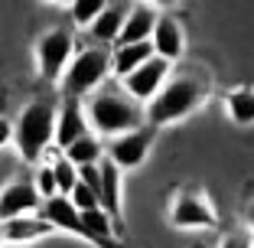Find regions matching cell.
Listing matches in <instances>:
<instances>
[{"label":"cell","instance_id":"obj_8","mask_svg":"<svg viewBox=\"0 0 254 248\" xmlns=\"http://www.w3.org/2000/svg\"><path fill=\"white\" fill-rule=\"evenodd\" d=\"M150 144H153V128L143 124V128H137V131H127V134H121V137H111L105 157L111 160L121 173L124 170H137V166L147 160Z\"/></svg>","mask_w":254,"mask_h":248},{"label":"cell","instance_id":"obj_19","mask_svg":"<svg viewBox=\"0 0 254 248\" xmlns=\"http://www.w3.org/2000/svg\"><path fill=\"white\" fill-rule=\"evenodd\" d=\"M225 108H228V118H232L238 128H251L254 124V88L241 85V88L228 91Z\"/></svg>","mask_w":254,"mask_h":248},{"label":"cell","instance_id":"obj_2","mask_svg":"<svg viewBox=\"0 0 254 248\" xmlns=\"http://www.w3.org/2000/svg\"><path fill=\"white\" fill-rule=\"evenodd\" d=\"M85 114H88L91 134L98 137H121L127 131H137L147 124V114L134 98H127L121 88H98L85 98Z\"/></svg>","mask_w":254,"mask_h":248},{"label":"cell","instance_id":"obj_28","mask_svg":"<svg viewBox=\"0 0 254 248\" xmlns=\"http://www.w3.org/2000/svg\"><path fill=\"white\" fill-rule=\"evenodd\" d=\"M245 226H248V229H251V232H254V203L248 206V222H245Z\"/></svg>","mask_w":254,"mask_h":248},{"label":"cell","instance_id":"obj_12","mask_svg":"<svg viewBox=\"0 0 254 248\" xmlns=\"http://www.w3.org/2000/svg\"><path fill=\"white\" fill-rule=\"evenodd\" d=\"M130 7H134V3H124V0H111V3H105L101 16L91 23V30H88L91 39H95V46H118Z\"/></svg>","mask_w":254,"mask_h":248},{"label":"cell","instance_id":"obj_23","mask_svg":"<svg viewBox=\"0 0 254 248\" xmlns=\"http://www.w3.org/2000/svg\"><path fill=\"white\" fill-rule=\"evenodd\" d=\"M33 186H36L39 199H53V196H59V186H56V173H53V164L49 160H43V164L36 166V180H33Z\"/></svg>","mask_w":254,"mask_h":248},{"label":"cell","instance_id":"obj_26","mask_svg":"<svg viewBox=\"0 0 254 248\" xmlns=\"http://www.w3.org/2000/svg\"><path fill=\"white\" fill-rule=\"evenodd\" d=\"M78 183H85L88 189H95V193H101V164L78 166Z\"/></svg>","mask_w":254,"mask_h":248},{"label":"cell","instance_id":"obj_5","mask_svg":"<svg viewBox=\"0 0 254 248\" xmlns=\"http://www.w3.org/2000/svg\"><path fill=\"white\" fill-rule=\"evenodd\" d=\"M72 56H75V36L65 30V26H56V30L43 33V36H39V43H36L39 76L59 85V79H62V72L68 69Z\"/></svg>","mask_w":254,"mask_h":248},{"label":"cell","instance_id":"obj_21","mask_svg":"<svg viewBox=\"0 0 254 248\" xmlns=\"http://www.w3.org/2000/svg\"><path fill=\"white\" fill-rule=\"evenodd\" d=\"M46 160L53 164V173H56V186H59V196H72V189L78 186V166L65 157V154H46Z\"/></svg>","mask_w":254,"mask_h":248},{"label":"cell","instance_id":"obj_25","mask_svg":"<svg viewBox=\"0 0 254 248\" xmlns=\"http://www.w3.org/2000/svg\"><path fill=\"white\" fill-rule=\"evenodd\" d=\"M218 248H254V232H251L248 226L232 229V232H225V235H222Z\"/></svg>","mask_w":254,"mask_h":248},{"label":"cell","instance_id":"obj_14","mask_svg":"<svg viewBox=\"0 0 254 248\" xmlns=\"http://www.w3.org/2000/svg\"><path fill=\"white\" fill-rule=\"evenodd\" d=\"M53 232L56 229L39 212L36 216H20V219H10V222H0V242H7V245H30V242H39Z\"/></svg>","mask_w":254,"mask_h":248},{"label":"cell","instance_id":"obj_9","mask_svg":"<svg viewBox=\"0 0 254 248\" xmlns=\"http://www.w3.org/2000/svg\"><path fill=\"white\" fill-rule=\"evenodd\" d=\"M91 134L88 114H85V101H75V98H62V105L56 108V151H68L78 137Z\"/></svg>","mask_w":254,"mask_h":248},{"label":"cell","instance_id":"obj_10","mask_svg":"<svg viewBox=\"0 0 254 248\" xmlns=\"http://www.w3.org/2000/svg\"><path fill=\"white\" fill-rule=\"evenodd\" d=\"M43 209V199H39L33 180H13L0 189V222H10V219L20 216H36Z\"/></svg>","mask_w":254,"mask_h":248},{"label":"cell","instance_id":"obj_4","mask_svg":"<svg viewBox=\"0 0 254 248\" xmlns=\"http://www.w3.org/2000/svg\"><path fill=\"white\" fill-rule=\"evenodd\" d=\"M111 79V53L105 46H85L72 56L68 69L59 79V95L62 98H82L95 95L98 88H105V82Z\"/></svg>","mask_w":254,"mask_h":248},{"label":"cell","instance_id":"obj_7","mask_svg":"<svg viewBox=\"0 0 254 248\" xmlns=\"http://www.w3.org/2000/svg\"><path fill=\"white\" fill-rule=\"evenodd\" d=\"M170 226L176 229H212L215 226V209H212L209 196L199 189H183L176 193V199L170 203Z\"/></svg>","mask_w":254,"mask_h":248},{"label":"cell","instance_id":"obj_20","mask_svg":"<svg viewBox=\"0 0 254 248\" xmlns=\"http://www.w3.org/2000/svg\"><path fill=\"white\" fill-rule=\"evenodd\" d=\"M101 151H105L101 137H98V134H85V137H78V141H75L68 151H62V154H65L75 166H91V164H101V160H105Z\"/></svg>","mask_w":254,"mask_h":248},{"label":"cell","instance_id":"obj_24","mask_svg":"<svg viewBox=\"0 0 254 248\" xmlns=\"http://www.w3.org/2000/svg\"><path fill=\"white\" fill-rule=\"evenodd\" d=\"M68 199H72V206L78 212H91V209H98V206H101L98 193H95V189H88L85 183H78V186L72 189V196H68Z\"/></svg>","mask_w":254,"mask_h":248},{"label":"cell","instance_id":"obj_11","mask_svg":"<svg viewBox=\"0 0 254 248\" xmlns=\"http://www.w3.org/2000/svg\"><path fill=\"white\" fill-rule=\"evenodd\" d=\"M150 46H153V56L170 62V66L176 59H183V53H186V30H183V23L170 13H160L157 30L150 36Z\"/></svg>","mask_w":254,"mask_h":248},{"label":"cell","instance_id":"obj_6","mask_svg":"<svg viewBox=\"0 0 254 248\" xmlns=\"http://www.w3.org/2000/svg\"><path fill=\"white\" fill-rule=\"evenodd\" d=\"M170 76H173V66L153 56V59L143 62L137 72H130L127 79H121V91H124L127 98H134L140 108H147L150 101L163 91V85L170 82Z\"/></svg>","mask_w":254,"mask_h":248},{"label":"cell","instance_id":"obj_16","mask_svg":"<svg viewBox=\"0 0 254 248\" xmlns=\"http://www.w3.org/2000/svg\"><path fill=\"white\" fill-rule=\"evenodd\" d=\"M121 196H124V183H121V170L111 164V160H101V209L114 219V226L121 229Z\"/></svg>","mask_w":254,"mask_h":248},{"label":"cell","instance_id":"obj_17","mask_svg":"<svg viewBox=\"0 0 254 248\" xmlns=\"http://www.w3.org/2000/svg\"><path fill=\"white\" fill-rule=\"evenodd\" d=\"M153 59V46L150 43H134V46H114L111 49V76L118 79H127L130 72L143 66V62Z\"/></svg>","mask_w":254,"mask_h":248},{"label":"cell","instance_id":"obj_18","mask_svg":"<svg viewBox=\"0 0 254 248\" xmlns=\"http://www.w3.org/2000/svg\"><path fill=\"white\" fill-rule=\"evenodd\" d=\"M82 226H85V232L91 235L95 245H114V235L121 232V229L114 226V219L108 216L101 206L91 209V212H82Z\"/></svg>","mask_w":254,"mask_h":248},{"label":"cell","instance_id":"obj_13","mask_svg":"<svg viewBox=\"0 0 254 248\" xmlns=\"http://www.w3.org/2000/svg\"><path fill=\"white\" fill-rule=\"evenodd\" d=\"M39 216H43L53 229H59V232H68V235H78V239L91 242V235L85 232V226H82V212L72 206L68 196H53V199H46L43 209H39Z\"/></svg>","mask_w":254,"mask_h":248},{"label":"cell","instance_id":"obj_3","mask_svg":"<svg viewBox=\"0 0 254 248\" xmlns=\"http://www.w3.org/2000/svg\"><path fill=\"white\" fill-rule=\"evenodd\" d=\"M56 141V105L36 98L20 111L13 124V144L26 164H43Z\"/></svg>","mask_w":254,"mask_h":248},{"label":"cell","instance_id":"obj_15","mask_svg":"<svg viewBox=\"0 0 254 248\" xmlns=\"http://www.w3.org/2000/svg\"><path fill=\"white\" fill-rule=\"evenodd\" d=\"M157 20H160V10L153 3H134L130 13H127V23H124V33H121L118 46L150 43V36L157 30Z\"/></svg>","mask_w":254,"mask_h":248},{"label":"cell","instance_id":"obj_27","mask_svg":"<svg viewBox=\"0 0 254 248\" xmlns=\"http://www.w3.org/2000/svg\"><path fill=\"white\" fill-rule=\"evenodd\" d=\"M10 141H13V124L7 118H0V147H7Z\"/></svg>","mask_w":254,"mask_h":248},{"label":"cell","instance_id":"obj_22","mask_svg":"<svg viewBox=\"0 0 254 248\" xmlns=\"http://www.w3.org/2000/svg\"><path fill=\"white\" fill-rule=\"evenodd\" d=\"M105 3H108V0H75V3H72V20H75V26L91 30V23L101 16Z\"/></svg>","mask_w":254,"mask_h":248},{"label":"cell","instance_id":"obj_1","mask_svg":"<svg viewBox=\"0 0 254 248\" xmlns=\"http://www.w3.org/2000/svg\"><path fill=\"white\" fill-rule=\"evenodd\" d=\"M205 98H209V82L199 72H173L170 82L163 85V91L143 108L147 124L153 131L166 128V124H176V121L189 118L192 111H199L205 105Z\"/></svg>","mask_w":254,"mask_h":248},{"label":"cell","instance_id":"obj_29","mask_svg":"<svg viewBox=\"0 0 254 248\" xmlns=\"http://www.w3.org/2000/svg\"><path fill=\"white\" fill-rule=\"evenodd\" d=\"M0 245H3V242H0Z\"/></svg>","mask_w":254,"mask_h":248}]
</instances>
